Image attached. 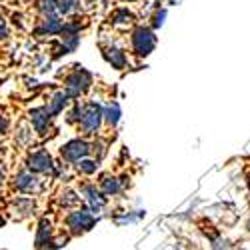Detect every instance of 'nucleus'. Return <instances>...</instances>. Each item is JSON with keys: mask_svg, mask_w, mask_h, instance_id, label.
<instances>
[{"mask_svg": "<svg viewBox=\"0 0 250 250\" xmlns=\"http://www.w3.org/2000/svg\"><path fill=\"white\" fill-rule=\"evenodd\" d=\"M92 84V74L82 66H74V70L64 78V94L70 100H78Z\"/></svg>", "mask_w": 250, "mask_h": 250, "instance_id": "obj_1", "label": "nucleus"}, {"mask_svg": "<svg viewBox=\"0 0 250 250\" xmlns=\"http://www.w3.org/2000/svg\"><path fill=\"white\" fill-rule=\"evenodd\" d=\"M102 120H104L102 118V106L96 100H90L82 106V118L78 122V126L84 134H96Z\"/></svg>", "mask_w": 250, "mask_h": 250, "instance_id": "obj_2", "label": "nucleus"}, {"mask_svg": "<svg viewBox=\"0 0 250 250\" xmlns=\"http://www.w3.org/2000/svg\"><path fill=\"white\" fill-rule=\"evenodd\" d=\"M130 44H132V52L136 56H148L154 46H156V36L150 28L146 26H136L132 30V36H130Z\"/></svg>", "mask_w": 250, "mask_h": 250, "instance_id": "obj_3", "label": "nucleus"}, {"mask_svg": "<svg viewBox=\"0 0 250 250\" xmlns=\"http://www.w3.org/2000/svg\"><path fill=\"white\" fill-rule=\"evenodd\" d=\"M64 222H66L68 230L72 234H80V232L90 230V228L96 224V216L84 206V208H76V210L68 212L66 218H64Z\"/></svg>", "mask_w": 250, "mask_h": 250, "instance_id": "obj_4", "label": "nucleus"}, {"mask_svg": "<svg viewBox=\"0 0 250 250\" xmlns=\"http://www.w3.org/2000/svg\"><path fill=\"white\" fill-rule=\"evenodd\" d=\"M90 150H92V144L90 142H86L84 138H72L66 144H62L60 156L64 158L66 162H80V160L88 158Z\"/></svg>", "mask_w": 250, "mask_h": 250, "instance_id": "obj_5", "label": "nucleus"}, {"mask_svg": "<svg viewBox=\"0 0 250 250\" xmlns=\"http://www.w3.org/2000/svg\"><path fill=\"white\" fill-rule=\"evenodd\" d=\"M26 170L32 174H56V166L46 150H36L26 158Z\"/></svg>", "mask_w": 250, "mask_h": 250, "instance_id": "obj_6", "label": "nucleus"}, {"mask_svg": "<svg viewBox=\"0 0 250 250\" xmlns=\"http://www.w3.org/2000/svg\"><path fill=\"white\" fill-rule=\"evenodd\" d=\"M12 186H14V190L22 192V194H36L40 188H42L38 176L28 172V170H20L12 180Z\"/></svg>", "mask_w": 250, "mask_h": 250, "instance_id": "obj_7", "label": "nucleus"}, {"mask_svg": "<svg viewBox=\"0 0 250 250\" xmlns=\"http://www.w3.org/2000/svg\"><path fill=\"white\" fill-rule=\"evenodd\" d=\"M80 192H82V196H84V200L88 204V210L92 214L102 212V208L106 206V196L100 192V188H96L94 184H82L80 186Z\"/></svg>", "mask_w": 250, "mask_h": 250, "instance_id": "obj_8", "label": "nucleus"}, {"mask_svg": "<svg viewBox=\"0 0 250 250\" xmlns=\"http://www.w3.org/2000/svg\"><path fill=\"white\" fill-rule=\"evenodd\" d=\"M28 120H30L32 128H34L38 134H46V132L50 130L52 118H50L46 106H36V108H32V110L28 112Z\"/></svg>", "mask_w": 250, "mask_h": 250, "instance_id": "obj_9", "label": "nucleus"}, {"mask_svg": "<svg viewBox=\"0 0 250 250\" xmlns=\"http://www.w3.org/2000/svg\"><path fill=\"white\" fill-rule=\"evenodd\" d=\"M62 30H64V20H62L58 14H54V16H46L34 32L38 36H60Z\"/></svg>", "mask_w": 250, "mask_h": 250, "instance_id": "obj_10", "label": "nucleus"}, {"mask_svg": "<svg viewBox=\"0 0 250 250\" xmlns=\"http://www.w3.org/2000/svg\"><path fill=\"white\" fill-rule=\"evenodd\" d=\"M68 100H70V98L64 94V90L54 92V94L48 98V102H46V110H48L50 118H56V116H60L62 112H64V108L68 106Z\"/></svg>", "mask_w": 250, "mask_h": 250, "instance_id": "obj_11", "label": "nucleus"}, {"mask_svg": "<svg viewBox=\"0 0 250 250\" xmlns=\"http://www.w3.org/2000/svg\"><path fill=\"white\" fill-rule=\"evenodd\" d=\"M36 248L38 250H44L52 244V224L48 218H42L38 224V230H36Z\"/></svg>", "mask_w": 250, "mask_h": 250, "instance_id": "obj_12", "label": "nucleus"}, {"mask_svg": "<svg viewBox=\"0 0 250 250\" xmlns=\"http://www.w3.org/2000/svg\"><path fill=\"white\" fill-rule=\"evenodd\" d=\"M104 58H106V62H108L112 68H116V70L126 68V62H128L126 52H124L122 48H118V46H108V48H104Z\"/></svg>", "mask_w": 250, "mask_h": 250, "instance_id": "obj_13", "label": "nucleus"}, {"mask_svg": "<svg viewBox=\"0 0 250 250\" xmlns=\"http://www.w3.org/2000/svg\"><path fill=\"white\" fill-rule=\"evenodd\" d=\"M120 116H122V112H120V104H118V102H108L106 106L102 108V118H104V122H106L108 126H112V128L120 122Z\"/></svg>", "mask_w": 250, "mask_h": 250, "instance_id": "obj_14", "label": "nucleus"}, {"mask_svg": "<svg viewBox=\"0 0 250 250\" xmlns=\"http://www.w3.org/2000/svg\"><path fill=\"white\" fill-rule=\"evenodd\" d=\"M100 192L104 196H116L122 192V184L116 176H104L100 180Z\"/></svg>", "mask_w": 250, "mask_h": 250, "instance_id": "obj_15", "label": "nucleus"}, {"mask_svg": "<svg viewBox=\"0 0 250 250\" xmlns=\"http://www.w3.org/2000/svg\"><path fill=\"white\" fill-rule=\"evenodd\" d=\"M56 6L60 16H68L80 10V0H56Z\"/></svg>", "mask_w": 250, "mask_h": 250, "instance_id": "obj_16", "label": "nucleus"}, {"mask_svg": "<svg viewBox=\"0 0 250 250\" xmlns=\"http://www.w3.org/2000/svg\"><path fill=\"white\" fill-rule=\"evenodd\" d=\"M112 22L114 24H120V26H128L134 22V14L128 10V8H118L112 16Z\"/></svg>", "mask_w": 250, "mask_h": 250, "instance_id": "obj_17", "label": "nucleus"}, {"mask_svg": "<svg viewBox=\"0 0 250 250\" xmlns=\"http://www.w3.org/2000/svg\"><path fill=\"white\" fill-rule=\"evenodd\" d=\"M12 208H14L16 212L22 214V216H26V214H30L34 210V202L30 198H26V196H20V198H16L12 202Z\"/></svg>", "mask_w": 250, "mask_h": 250, "instance_id": "obj_18", "label": "nucleus"}, {"mask_svg": "<svg viewBox=\"0 0 250 250\" xmlns=\"http://www.w3.org/2000/svg\"><path fill=\"white\" fill-rule=\"evenodd\" d=\"M38 12L46 16H54L58 14V6H56V0H38Z\"/></svg>", "mask_w": 250, "mask_h": 250, "instance_id": "obj_19", "label": "nucleus"}, {"mask_svg": "<svg viewBox=\"0 0 250 250\" xmlns=\"http://www.w3.org/2000/svg\"><path fill=\"white\" fill-rule=\"evenodd\" d=\"M98 170V160H92V158H84L78 162V172L84 174V176H90Z\"/></svg>", "mask_w": 250, "mask_h": 250, "instance_id": "obj_20", "label": "nucleus"}, {"mask_svg": "<svg viewBox=\"0 0 250 250\" xmlns=\"http://www.w3.org/2000/svg\"><path fill=\"white\" fill-rule=\"evenodd\" d=\"M80 202V196L74 192V190H64L60 194V206H76Z\"/></svg>", "mask_w": 250, "mask_h": 250, "instance_id": "obj_21", "label": "nucleus"}, {"mask_svg": "<svg viewBox=\"0 0 250 250\" xmlns=\"http://www.w3.org/2000/svg\"><path fill=\"white\" fill-rule=\"evenodd\" d=\"M80 118H82V104L76 100L74 106H72L70 112H68V118H66V120H68L70 124H76V122H80Z\"/></svg>", "mask_w": 250, "mask_h": 250, "instance_id": "obj_22", "label": "nucleus"}, {"mask_svg": "<svg viewBox=\"0 0 250 250\" xmlns=\"http://www.w3.org/2000/svg\"><path fill=\"white\" fill-rule=\"evenodd\" d=\"M164 18H166V10H156L154 12V16H152V28H158V26H162L164 24Z\"/></svg>", "mask_w": 250, "mask_h": 250, "instance_id": "obj_23", "label": "nucleus"}, {"mask_svg": "<svg viewBox=\"0 0 250 250\" xmlns=\"http://www.w3.org/2000/svg\"><path fill=\"white\" fill-rule=\"evenodd\" d=\"M8 34H10V30H8V24H6L4 16L0 14V40H6V38H8Z\"/></svg>", "mask_w": 250, "mask_h": 250, "instance_id": "obj_24", "label": "nucleus"}, {"mask_svg": "<svg viewBox=\"0 0 250 250\" xmlns=\"http://www.w3.org/2000/svg\"><path fill=\"white\" fill-rule=\"evenodd\" d=\"M6 130H8V118L0 114V134L6 132Z\"/></svg>", "mask_w": 250, "mask_h": 250, "instance_id": "obj_25", "label": "nucleus"}, {"mask_svg": "<svg viewBox=\"0 0 250 250\" xmlns=\"http://www.w3.org/2000/svg\"><path fill=\"white\" fill-rule=\"evenodd\" d=\"M4 186V172H2V168H0V188Z\"/></svg>", "mask_w": 250, "mask_h": 250, "instance_id": "obj_26", "label": "nucleus"}, {"mask_svg": "<svg viewBox=\"0 0 250 250\" xmlns=\"http://www.w3.org/2000/svg\"><path fill=\"white\" fill-rule=\"evenodd\" d=\"M168 2H170V4H176V2H178V0H168Z\"/></svg>", "mask_w": 250, "mask_h": 250, "instance_id": "obj_27", "label": "nucleus"}, {"mask_svg": "<svg viewBox=\"0 0 250 250\" xmlns=\"http://www.w3.org/2000/svg\"><path fill=\"white\" fill-rule=\"evenodd\" d=\"M86 2H96V0H86Z\"/></svg>", "mask_w": 250, "mask_h": 250, "instance_id": "obj_28", "label": "nucleus"}]
</instances>
